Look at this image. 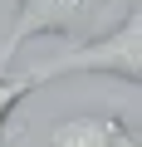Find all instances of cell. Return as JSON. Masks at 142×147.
<instances>
[{
    "mask_svg": "<svg viewBox=\"0 0 142 147\" xmlns=\"http://www.w3.org/2000/svg\"><path fill=\"white\" fill-rule=\"evenodd\" d=\"M39 84L30 79V74H15V79H10V74H0V147H5V123H10V113L34 93Z\"/></svg>",
    "mask_w": 142,
    "mask_h": 147,
    "instance_id": "277c9868",
    "label": "cell"
},
{
    "mask_svg": "<svg viewBox=\"0 0 142 147\" xmlns=\"http://www.w3.org/2000/svg\"><path fill=\"white\" fill-rule=\"evenodd\" d=\"M108 5L113 0H20L10 34L0 39V74L10 69V59L20 54V44L39 39V34H59L69 44L98 34V25L108 20Z\"/></svg>",
    "mask_w": 142,
    "mask_h": 147,
    "instance_id": "7a4b0ae2",
    "label": "cell"
},
{
    "mask_svg": "<svg viewBox=\"0 0 142 147\" xmlns=\"http://www.w3.org/2000/svg\"><path fill=\"white\" fill-rule=\"evenodd\" d=\"M64 74H108V79L137 88V79H142V15H137V5H127V15L113 30H98V34L79 39L69 54L34 64L30 79L49 84V79H64Z\"/></svg>",
    "mask_w": 142,
    "mask_h": 147,
    "instance_id": "6da1fadb",
    "label": "cell"
},
{
    "mask_svg": "<svg viewBox=\"0 0 142 147\" xmlns=\"http://www.w3.org/2000/svg\"><path fill=\"white\" fill-rule=\"evenodd\" d=\"M39 147H137V137L113 113H74V118H59Z\"/></svg>",
    "mask_w": 142,
    "mask_h": 147,
    "instance_id": "3957f363",
    "label": "cell"
}]
</instances>
